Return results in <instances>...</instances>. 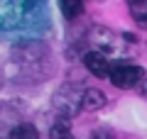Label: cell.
<instances>
[{"mask_svg":"<svg viewBox=\"0 0 147 139\" xmlns=\"http://www.w3.org/2000/svg\"><path fill=\"white\" fill-rule=\"evenodd\" d=\"M32 3L39 0H0V29L20 27L27 20V12H32Z\"/></svg>","mask_w":147,"mask_h":139,"instance_id":"1","label":"cell"},{"mask_svg":"<svg viewBox=\"0 0 147 139\" xmlns=\"http://www.w3.org/2000/svg\"><path fill=\"white\" fill-rule=\"evenodd\" d=\"M142 78H145V73H142V68L135 66V63L118 61V63L110 66V81L118 88H132V86H137Z\"/></svg>","mask_w":147,"mask_h":139,"instance_id":"2","label":"cell"},{"mask_svg":"<svg viewBox=\"0 0 147 139\" xmlns=\"http://www.w3.org/2000/svg\"><path fill=\"white\" fill-rule=\"evenodd\" d=\"M84 63L88 68V73H93L96 78H110V66L100 51H88L84 56Z\"/></svg>","mask_w":147,"mask_h":139,"instance_id":"3","label":"cell"},{"mask_svg":"<svg viewBox=\"0 0 147 139\" xmlns=\"http://www.w3.org/2000/svg\"><path fill=\"white\" fill-rule=\"evenodd\" d=\"M100 105H105V95L96 88H88V90L81 93V108L84 110H98Z\"/></svg>","mask_w":147,"mask_h":139,"instance_id":"4","label":"cell"},{"mask_svg":"<svg viewBox=\"0 0 147 139\" xmlns=\"http://www.w3.org/2000/svg\"><path fill=\"white\" fill-rule=\"evenodd\" d=\"M59 7L69 20H74L84 12V0H59Z\"/></svg>","mask_w":147,"mask_h":139,"instance_id":"5","label":"cell"},{"mask_svg":"<svg viewBox=\"0 0 147 139\" xmlns=\"http://www.w3.org/2000/svg\"><path fill=\"white\" fill-rule=\"evenodd\" d=\"M10 139H39V132L32 124H17L10 132Z\"/></svg>","mask_w":147,"mask_h":139,"instance_id":"6","label":"cell"},{"mask_svg":"<svg viewBox=\"0 0 147 139\" xmlns=\"http://www.w3.org/2000/svg\"><path fill=\"white\" fill-rule=\"evenodd\" d=\"M49 134H52V139H71V129H69V122H66V120H57Z\"/></svg>","mask_w":147,"mask_h":139,"instance_id":"7","label":"cell"},{"mask_svg":"<svg viewBox=\"0 0 147 139\" xmlns=\"http://www.w3.org/2000/svg\"><path fill=\"white\" fill-rule=\"evenodd\" d=\"M91 139H113V134L105 132V129H96V132L91 134Z\"/></svg>","mask_w":147,"mask_h":139,"instance_id":"8","label":"cell"},{"mask_svg":"<svg viewBox=\"0 0 147 139\" xmlns=\"http://www.w3.org/2000/svg\"><path fill=\"white\" fill-rule=\"evenodd\" d=\"M140 93L147 98V78H142V86H140Z\"/></svg>","mask_w":147,"mask_h":139,"instance_id":"9","label":"cell"}]
</instances>
